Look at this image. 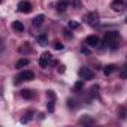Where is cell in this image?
I'll return each instance as SVG.
<instances>
[{"label":"cell","instance_id":"obj_1","mask_svg":"<svg viewBox=\"0 0 127 127\" xmlns=\"http://www.w3.org/2000/svg\"><path fill=\"white\" fill-rule=\"evenodd\" d=\"M118 39H120L118 32H106L105 36H103V42H105L108 46H111L112 49H115V48L118 46Z\"/></svg>","mask_w":127,"mask_h":127},{"label":"cell","instance_id":"obj_2","mask_svg":"<svg viewBox=\"0 0 127 127\" xmlns=\"http://www.w3.org/2000/svg\"><path fill=\"white\" fill-rule=\"evenodd\" d=\"M32 9H33V6H32L30 2H27V0L18 3V12H21V14H30Z\"/></svg>","mask_w":127,"mask_h":127},{"label":"cell","instance_id":"obj_3","mask_svg":"<svg viewBox=\"0 0 127 127\" xmlns=\"http://www.w3.org/2000/svg\"><path fill=\"white\" fill-rule=\"evenodd\" d=\"M32 79H34V73L32 70H24L17 76V82H20V81H32Z\"/></svg>","mask_w":127,"mask_h":127},{"label":"cell","instance_id":"obj_4","mask_svg":"<svg viewBox=\"0 0 127 127\" xmlns=\"http://www.w3.org/2000/svg\"><path fill=\"white\" fill-rule=\"evenodd\" d=\"M78 75H79L81 79H93V76H94V73H93L88 67H81V69L78 70Z\"/></svg>","mask_w":127,"mask_h":127},{"label":"cell","instance_id":"obj_5","mask_svg":"<svg viewBox=\"0 0 127 127\" xmlns=\"http://www.w3.org/2000/svg\"><path fill=\"white\" fill-rule=\"evenodd\" d=\"M111 8L115 11V12H121L126 9V3L123 2V0H114V2L111 3Z\"/></svg>","mask_w":127,"mask_h":127},{"label":"cell","instance_id":"obj_6","mask_svg":"<svg viewBox=\"0 0 127 127\" xmlns=\"http://www.w3.org/2000/svg\"><path fill=\"white\" fill-rule=\"evenodd\" d=\"M49 61H51V54L49 52H43L40 55V58H39V66L40 67H46Z\"/></svg>","mask_w":127,"mask_h":127},{"label":"cell","instance_id":"obj_7","mask_svg":"<svg viewBox=\"0 0 127 127\" xmlns=\"http://www.w3.org/2000/svg\"><path fill=\"white\" fill-rule=\"evenodd\" d=\"M85 43L88 45V46H99V43H100V39L96 36V34H91V36H87V39H85Z\"/></svg>","mask_w":127,"mask_h":127},{"label":"cell","instance_id":"obj_8","mask_svg":"<svg viewBox=\"0 0 127 127\" xmlns=\"http://www.w3.org/2000/svg\"><path fill=\"white\" fill-rule=\"evenodd\" d=\"M97 18H99V15H97L96 12H91V14H88V15L85 17V21H87L88 24L94 26V24H97Z\"/></svg>","mask_w":127,"mask_h":127},{"label":"cell","instance_id":"obj_9","mask_svg":"<svg viewBox=\"0 0 127 127\" xmlns=\"http://www.w3.org/2000/svg\"><path fill=\"white\" fill-rule=\"evenodd\" d=\"M43 21H45V15L40 14V15H37V17L33 18V26H34V27H39V26H42Z\"/></svg>","mask_w":127,"mask_h":127},{"label":"cell","instance_id":"obj_10","mask_svg":"<svg viewBox=\"0 0 127 127\" xmlns=\"http://www.w3.org/2000/svg\"><path fill=\"white\" fill-rule=\"evenodd\" d=\"M12 29L15 32H18V33H21V32H24V24L21 21H14L12 23Z\"/></svg>","mask_w":127,"mask_h":127},{"label":"cell","instance_id":"obj_11","mask_svg":"<svg viewBox=\"0 0 127 127\" xmlns=\"http://www.w3.org/2000/svg\"><path fill=\"white\" fill-rule=\"evenodd\" d=\"M29 63H30V60H29V58H21V60H18V61L15 63V67H17V69H21V67L27 66Z\"/></svg>","mask_w":127,"mask_h":127},{"label":"cell","instance_id":"obj_12","mask_svg":"<svg viewBox=\"0 0 127 127\" xmlns=\"http://www.w3.org/2000/svg\"><path fill=\"white\" fill-rule=\"evenodd\" d=\"M37 43H39L40 46L48 45V37H46V34H39V36H37Z\"/></svg>","mask_w":127,"mask_h":127},{"label":"cell","instance_id":"obj_13","mask_svg":"<svg viewBox=\"0 0 127 127\" xmlns=\"http://www.w3.org/2000/svg\"><path fill=\"white\" fill-rule=\"evenodd\" d=\"M21 96H23L24 99H29V100H32V99L34 97V93H33L32 90H23V91H21Z\"/></svg>","mask_w":127,"mask_h":127},{"label":"cell","instance_id":"obj_14","mask_svg":"<svg viewBox=\"0 0 127 127\" xmlns=\"http://www.w3.org/2000/svg\"><path fill=\"white\" fill-rule=\"evenodd\" d=\"M114 70H115V66H114V64H108V66H105V67H103V73H105L106 76H108V75H111Z\"/></svg>","mask_w":127,"mask_h":127},{"label":"cell","instance_id":"obj_15","mask_svg":"<svg viewBox=\"0 0 127 127\" xmlns=\"http://www.w3.org/2000/svg\"><path fill=\"white\" fill-rule=\"evenodd\" d=\"M66 8H67V2H64V0H61V2L57 5V11L58 12H64Z\"/></svg>","mask_w":127,"mask_h":127},{"label":"cell","instance_id":"obj_16","mask_svg":"<svg viewBox=\"0 0 127 127\" xmlns=\"http://www.w3.org/2000/svg\"><path fill=\"white\" fill-rule=\"evenodd\" d=\"M82 88H84V81H82V79H81V81H78V82L73 85V91H76V93H78V91H81Z\"/></svg>","mask_w":127,"mask_h":127},{"label":"cell","instance_id":"obj_17","mask_svg":"<svg viewBox=\"0 0 127 127\" xmlns=\"http://www.w3.org/2000/svg\"><path fill=\"white\" fill-rule=\"evenodd\" d=\"M93 123H94V120L90 118V117H82L79 120V124H93Z\"/></svg>","mask_w":127,"mask_h":127},{"label":"cell","instance_id":"obj_18","mask_svg":"<svg viewBox=\"0 0 127 127\" xmlns=\"http://www.w3.org/2000/svg\"><path fill=\"white\" fill-rule=\"evenodd\" d=\"M118 117H121V118H126V117H127V109H126L124 106L118 108Z\"/></svg>","mask_w":127,"mask_h":127},{"label":"cell","instance_id":"obj_19","mask_svg":"<svg viewBox=\"0 0 127 127\" xmlns=\"http://www.w3.org/2000/svg\"><path fill=\"white\" fill-rule=\"evenodd\" d=\"M69 29H78L79 27V23H76V21H69Z\"/></svg>","mask_w":127,"mask_h":127},{"label":"cell","instance_id":"obj_20","mask_svg":"<svg viewBox=\"0 0 127 127\" xmlns=\"http://www.w3.org/2000/svg\"><path fill=\"white\" fill-rule=\"evenodd\" d=\"M46 108H48V112H54V100L48 102L46 103Z\"/></svg>","mask_w":127,"mask_h":127},{"label":"cell","instance_id":"obj_21","mask_svg":"<svg viewBox=\"0 0 127 127\" xmlns=\"http://www.w3.org/2000/svg\"><path fill=\"white\" fill-rule=\"evenodd\" d=\"M54 48L58 51V49H63L64 46H63V43H60V42H54Z\"/></svg>","mask_w":127,"mask_h":127},{"label":"cell","instance_id":"obj_22","mask_svg":"<svg viewBox=\"0 0 127 127\" xmlns=\"http://www.w3.org/2000/svg\"><path fill=\"white\" fill-rule=\"evenodd\" d=\"M46 96H48L51 100H55V93H54V91H51V90H49V91L46 93Z\"/></svg>","mask_w":127,"mask_h":127},{"label":"cell","instance_id":"obj_23","mask_svg":"<svg viewBox=\"0 0 127 127\" xmlns=\"http://www.w3.org/2000/svg\"><path fill=\"white\" fill-rule=\"evenodd\" d=\"M72 3L75 8H81V0H72Z\"/></svg>","mask_w":127,"mask_h":127},{"label":"cell","instance_id":"obj_24","mask_svg":"<svg viewBox=\"0 0 127 127\" xmlns=\"http://www.w3.org/2000/svg\"><path fill=\"white\" fill-rule=\"evenodd\" d=\"M97 90H99V85H93V87H91V93H93V94H96Z\"/></svg>","mask_w":127,"mask_h":127},{"label":"cell","instance_id":"obj_25","mask_svg":"<svg viewBox=\"0 0 127 127\" xmlns=\"http://www.w3.org/2000/svg\"><path fill=\"white\" fill-rule=\"evenodd\" d=\"M120 76H121L123 79H126V78H127V72H126V70H123V72L120 73Z\"/></svg>","mask_w":127,"mask_h":127},{"label":"cell","instance_id":"obj_26","mask_svg":"<svg viewBox=\"0 0 127 127\" xmlns=\"http://www.w3.org/2000/svg\"><path fill=\"white\" fill-rule=\"evenodd\" d=\"M30 120H32V117H30V115H29V117H26V118H23V120H21V121H23V123H29V121H30Z\"/></svg>","mask_w":127,"mask_h":127},{"label":"cell","instance_id":"obj_27","mask_svg":"<svg viewBox=\"0 0 127 127\" xmlns=\"http://www.w3.org/2000/svg\"><path fill=\"white\" fill-rule=\"evenodd\" d=\"M58 72H60V73L64 72V66H60V67H58Z\"/></svg>","mask_w":127,"mask_h":127},{"label":"cell","instance_id":"obj_28","mask_svg":"<svg viewBox=\"0 0 127 127\" xmlns=\"http://www.w3.org/2000/svg\"><path fill=\"white\" fill-rule=\"evenodd\" d=\"M64 36H66V37H70V33H69L67 30H64Z\"/></svg>","mask_w":127,"mask_h":127},{"label":"cell","instance_id":"obj_29","mask_svg":"<svg viewBox=\"0 0 127 127\" xmlns=\"http://www.w3.org/2000/svg\"><path fill=\"white\" fill-rule=\"evenodd\" d=\"M126 23H127V18H126Z\"/></svg>","mask_w":127,"mask_h":127},{"label":"cell","instance_id":"obj_30","mask_svg":"<svg viewBox=\"0 0 127 127\" xmlns=\"http://www.w3.org/2000/svg\"><path fill=\"white\" fill-rule=\"evenodd\" d=\"M64 2H67V0H64Z\"/></svg>","mask_w":127,"mask_h":127}]
</instances>
